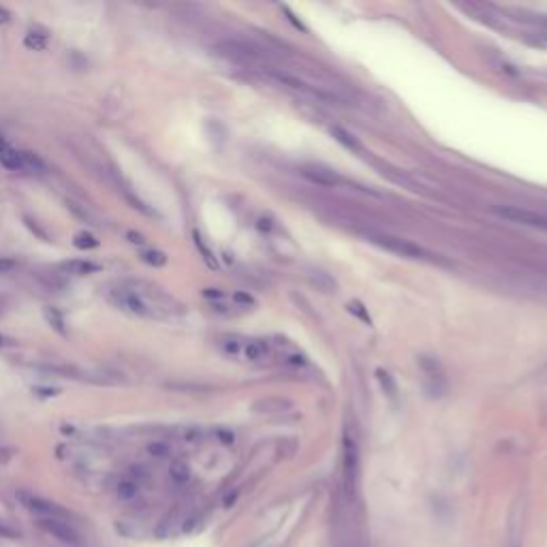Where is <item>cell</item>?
<instances>
[{"instance_id":"obj_33","label":"cell","mask_w":547,"mask_h":547,"mask_svg":"<svg viewBox=\"0 0 547 547\" xmlns=\"http://www.w3.org/2000/svg\"><path fill=\"white\" fill-rule=\"evenodd\" d=\"M35 391H39V395H45V397H49V395H58V389H41V387H37Z\"/></svg>"},{"instance_id":"obj_4","label":"cell","mask_w":547,"mask_h":547,"mask_svg":"<svg viewBox=\"0 0 547 547\" xmlns=\"http://www.w3.org/2000/svg\"><path fill=\"white\" fill-rule=\"evenodd\" d=\"M17 501L21 503V507L26 509V511L39 515V519L41 517H60V519H64L66 517V509H62L54 501L43 499V496H39V494L21 490V492H17Z\"/></svg>"},{"instance_id":"obj_34","label":"cell","mask_w":547,"mask_h":547,"mask_svg":"<svg viewBox=\"0 0 547 547\" xmlns=\"http://www.w3.org/2000/svg\"><path fill=\"white\" fill-rule=\"evenodd\" d=\"M9 19H11V13L5 7H0V24H7Z\"/></svg>"},{"instance_id":"obj_3","label":"cell","mask_w":547,"mask_h":547,"mask_svg":"<svg viewBox=\"0 0 547 547\" xmlns=\"http://www.w3.org/2000/svg\"><path fill=\"white\" fill-rule=\"evenodd\" d=\"M265 75H267L269 80H274L276 84L289 88V90L302 92V94L312 96V98H325V101H332V98H334V101H336V96H332L330 92L321 90V88H316V86H310V84H306L304 80L291 75V73H285V71H280V69H265Z\"/></svg>"},{"instance_id":"obj_23","label":"cell","mask_w":547,"mask_h":547,"mask_svg":"<svg viewBox=\"0 0 547 547\" xmlns=\"http://www.w3.org/2000/svg\"><path fill=\"white\" fill-rule=\"evenodd\" d=\"M377 377H379L383 389L387 387V393H389V395H395V385H393V381H391V377L387 375V372H385V370H377Z\"/></svg>"},{"instance_id":"obj_11","label":"cell","mask_w":547,"mask_h":547,"mask_svg":"<svg viewBox=\"0 0 547 547\" xmlns=\"http://www.w3.org/2000/svg\"><path fill=\"white\" fill-rule=\"evenodd\" d=\"M302 176L306 180H310L312 184L328 186V188L342 184V178L338 176V173H334L330 169H321V167H306V169H302Z\"/></svg>"},{"instance_id":"obj_28","label":"cell","mask_w":547,"mask_h":547,"mask_svg":"<svg viewBox=\"0 0 547 547\" xmlns=\"http://www.w3.org/2000/svg\"><path fill=\"white\" fill-rule=\"evenodd\" d=\"M127 237H129V242H131V244H139V246H143V244H145V237H143L141 233H137V231H129V233H127Z\"/></svg>"},{"instance_id":"obj_7","label":"cell","mask_w":547,"mask_h":547,"mask_svg":"<svg viewBox=\"0 0 547 547\" xmlns=\"http://www.w3.org/2000/svg\"><path fill=\"white\" fill-rule=\"evenodd\" d=\"M218 49L225 56L237 60V62H259L263 60V52L259 47L251 45V43H244V41H225L220 43Z\"/></svg>"},{"instance_id":"obj_26","label":"cell","mask_w":547,"mask_h":547,"mask_svg":"<svg viewBox=\"0 0 547 547\" xmlns=\"http://www.w3.org/2000/svg\"><path fill=\"white\" fill-rule=\"evenodd\" d=\"M0 537H3V539H15V537H17V532H15L11 526H7L3 519H0Z\"/></svg>"},{"instance_id":"obj_15","label":"cell","mask_w":547,"mask_h":547,"mask_svg":"<svg viewBox=\"0 0 547 547\" xmlns=\"http://www.w3.org/2000/svg\"><path fill=\"white\" fill-rule=\"evenodd\" d=\"M0 165L5 169H11V171H19V169H26V163H24V152H15V150H5L0 154Z\"/></svg>"},{"instance_id":"obj_1","label":"cell","mask_w":547,"mask_h":547,"mask_svg":"<svg viewBox=\"0 0 547 547\" xmlns=\"http://www.w3.org/2000/svg\"><path fill=\"white\" fill-rule=\"evenodd\" d=\"M107 300L120 308L122 312H127V314H133V316H141V319H161L156 314V310L147 304L143 297L131 287V283L127 285H118L114 289L107 291Z\"/></svg>"},{"instance_id":"obj_29","label":"cell","mask_w":547,"mask_h":547,"mask_svg":"<svg viewBox=\"0 0 547 547\" xmlns=\"http://www.w3.org/2000/svg\"><path fill=\"white\" fill-rule=\"evenodd\" d=\"M349 312H355V314H359L364 321H368V323H370V316H368V314L361 310V306H359V304H349Z\"/></svg>"},{"instance_id":"obj_17","label":"cell","mask_w":547,"mask_h":547,"mask_svg":"<svg viewBox=\"0 0 547 547\" xmlns=\"http://www.w3.org/2000/svg\"><path fill=\"white\" fill-rule=\"evenodd\" d=\"M43 312H45V319H47L49 325H52V328H54L58 334L66 336V330H64V316H62V312H60L58 308H52V306H47Z\"/></svg>"},{"instance_id":"obj_25","label":"cell","mask_w":547,"mask_h":547,"mask_svg":"<svg viewBox=\"0 0 547 547\" xmlns=\"http://www.w3.org/2000/svg\"><path fill=\"white\" fill-rule=\"evenodd\" d=\"M150 454L152 456H167L169 454V447L165 442H154V445H150Z\"/></svg>"},{"instance_id":"obj_20","label":"cell","mask_w":547,"mask_h":547,"mask_svg":"<svg viewBox=\"0 0 547 547\" xmlns=\"http://www.w3.org/2000/svg\"><path fill=\"white\" fill-rule=\"evenodd\" d=\"M169 472H171V479L178 483H186L190 479V468L184 462H173Z\"/></svg>"},{"instance_id":"obj_2","label":"cell","mask_w":547,"mask_h":547,"mask_svg":"<svg viewBox=\"0 0 547 547\" xmlns=\"http://www.w3.org/2000/svg\"><path fill=\"white\" fill-rule=\"evenodd\" d=\"M342 479L346 494L353 499L359 485V449H357V440L349 432H344V440H342Z\"/></svg>"},{"instance_id":"obj_30","label":"cell","mask_w":547,"mask_h":547,"mask_svg":"<svg viewBox=\"0 0 547 547\" xmlns=\"http://www.w3.org/2000/svg\"><path fill=\"white\" fill-rule=\"evenodd\" d=\"M235 302H242V304H246V306L255 304V302H253V297H251V295H244V293H237V295H235Z\"/></svg>"},{"instance_id":"obj_32","label":"cell","mask_w":547,"mask_h":547,"mask_svg":"<svg viewBox=\"0 0 547 547\" xmlns=\"http://www.w3.org/2000/svg\"><path fill=\"white\" fill-rule=\"evenodd\" d=\"M15 342L11 340V338H7V336H3L0 334V349H7V346H13Z\"/></svg>"},{"instance_id":"obj_31","label":"cell","mask_w":547,"mask_h":547,"mask_svg":"<svg viewBox=\"0 0 547 547\" xmlns=\"http://www.w3.org/2000/svg\"><path fill=\"white\" fill-rule=\"evenodd\" d=\"M204 297H214V300H220L222 293H220L218 289H206V291H204Z\"/></svg>"},{"instance_id":"obj_36","label":"cell","mask_w":547,"mask_h":547,"mask_svg":"<svg viewBox=\"0 0 547 547\" xmlns=\"http://www.w3.org/2000/svg\"><path fill=\"white\" fill-rule=\"evenodd\" d=\"M543 37H545V41H547V33H545V35H543Z\"/></svg>"},{"instance_id":"obj_27","label":"cell","mask_w":547,"mask_h":547,"mask_svg":"<svg viewBox=\"0 0 547 547\" xmlns=\"http://www.w3.org/2000/svg\"><path fill=\"white\" fill-rule=\"evenodd\" d=\"M135 494V485L133 483H122L120 485V496H124V499H129V496Z\"/></svg>"},{"instance_id":"obj_13","label":"cell","mask_w":547,"mask_h":547,"mask_svg":"<svg viewBox=\"0 0 547 547\" xmlns=\"http://www.w3.org/2000/svg\"><path fill=\"white\" fill-rule=\"evenodd\" d=\"M269 355V346L261 340H253L244 346V357L248 361H263Z\"/></svg>"},{"instance_id":"obj_14","label":"cell","mask_w":547,"mask_h":547,"mask_svg":"<svg viewBox=\"0 0 547 547\" xmlns=\"http://www.w3.org/2000/svg\"><path fill=\"white\" fill-rule=\"evenodd\" d=\"M332 135L336 137V141H340L344 147H349V150H353V152H357V154H364V145L351 135V133H346L344 129H340V127H334L332 129Z\"/></svg>"},{"instance_id":"obj_19","label":"cell","mask_w":547,"mask_h":547,"mask_svg":"<svg viewBox=\"0 0 547 547\" xmlns=\"http://www.w3.org/2000/svg\"><path fill=\"white\" fill-rule=\"evenodd\" d=\"M139 259L150 267H163L167 265V255L163 251H141Z\"/></svg>"},{"instance_id":"obj_9","label":"cell","mask_w":547,"mask_h":547,"mask_svg":"<svg viewBox=\"0 0 547 547\" xmlns=\"http://www.w3.org/2000/svg\"><path fill=\"white\" fill-rule=\"evenodd\" d=\"M58 269L60 274H69V276H90V274L101 271L103 267L90 259H71V261H62Z\"/></svg>"},{"instance_id":"obj_22","label":"cell","mask_w":547,"mask_h":547,"mask_svg":"<svg viewBox=\"0 0 547 547\" xmlns=\"http://www.w3.org/2000/svg\"><path fill=\"white\" fill-rule=\"evenodd\" d=\"M222 351L225 353H229V355H237L240 353V349H242V344H240V340L237 338H227V340H222Z\"/></svg>"},{"instance_id":"obj_6","label":"cell","mask_w":547,"mask_h":547,"mask_svg":"<svg viewBox=\"0 0 547 547\" xmlns=\"http://www.w3.org/2000/svg\"><path fill=\"white\" fill-rule=\"evenodd\" d=\"M501 218H507L509 222H515V225H524V227H532V229H543L547 231V216L541 212H532L526 208H517V206H505V208H496L494 210Z\"/></svg>"},{"instance_id":"obj_10","label":"cell","mask_w":547,"mask_h":547,"mask_svg":"<svg viewBox=\"0 0 547 547\" xmlns=\"http://www.w3.org/2000/svg\"><path fill=\"white\" fill-rule=\"evenodd\" d=\"M293 404L287 397H276V395H269V397H261L253 404V411L259 413V415H278V413H287L291 411Z\"/></svg>"},{"instance_id":"obj_16","label":"cell","mask_w":547,"mask_h":547,"mask_svg":"<svg viewBox=\"0 0 547 547\" xmlns=\"http://www.w3.org/2000/svg\"><path fill=\"white\" fill-rule=\"evenodd\" d=\"M73 246L80 248V251H94V248L101 246V240L96 235H92L90 231H80L75 237H73Z\"/></svg>"},{"instance_id":"obj_18","label":"cell","mask_w":547,"mask_h":547,"mask_svg":"<svg viewBox=\"0 0 547 547\" xmlns=\"http://www.w3.org/2000/svg\"><path fill=\"white\" fill-rule=\"evenodd\" d=\"M66 208L75 214L78 218H82L84 222H90V225H98L96 222V218L92 216V212L86 208V206H82V204H78V201H73V199H66Z\"/></svg>"},{"instance_id":"obj_8","label":"cell","mask_w":547,"mask_h":547,"mask_svg":"<svg viewBox=\"0 0 547 547\" xmlns=\"http://www.w3.org/2000/svg\"><path fill=\"white\" fill-rule=\"evenodd\" d=\"M39 526H41V530H45L47 535H52L54 539H58L62 543H71V545L80 543V535L75 532V528L60 517H41Z\"/></svg>"},{"instance_id":"obj_5","label":"cell","mask_w":547,"mask_h":547,"mask_svg":"<svg viewBox=\"0 0 547 547\" xmlns=\"http://www.w3.org/2000/svg\"><path fill=\"white\" fill-rule=\"evenodd\" d=\"M370 242H375V244L383 246L385 251L395 253V255H402V257H411V259L426 257L424 248L413 244L411 240H404V237H395V235H387V233H372Z\"/></svg>"},{"instance_id":"obj_21","label":"cell","mask_w":547,"mask_h":547,"mask_svg":"<svg viewBox=\"0 0 547 547\" xmlns=\"http://www.w3.org/2000/svg\"><path fill=\"white\" fill-rule=\"evenodd\" d=\"M24 225H26V227H28L37 237H41L43 242H52V240H49V235H47V231H45L43 227H39V222L33 220L30 216H24Z\"/></svg>"},{"instance_id":"obj_24","label":"cell","mask_w":547,"mask_h":547,"mask_svg":"<svg viewBox=\"0 0 547 547\" xmlns=\"http://www.w3.org/2000/svg\"><path fill=\"white\" fill-rule=\"evenodd\" d=\"M13 269H17V261L11 257H0V274H11Z\"/></svg>"},{"instance_id":"obj_35","label":"cell","mask_w":547,"mask_h":547,"mask_svg":"<svg viewBox=\"0 0 547 547\" xmlns=\"http://www.w3.org/2000/svg\"><path fill=\"white\" fill-rule=\"evenodd\" d=\"M5 150H7V143H5L3 139H0V154H3Z\"/></svg>"},{"instance_id":"obj_12","label":"cell","mask_w":547,"mask_h":547,"mask_svg":"<svg viewBox=\"0 0 547 547\" xmlns=\"http://www.w3.org/2000/svg\"><path fill=\"white\" fill-rule=\"evenodd\" d=\"M49 43V35L47 30H41V28H33L28 30V35L24 37V45H26L28 49H33V52H43V49L47 47Z\"/></svg>"}]
</instances>
